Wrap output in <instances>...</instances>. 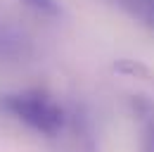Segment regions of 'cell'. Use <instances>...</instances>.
Masks as SVG:
<instances>
[{"mask_svg":"<svg viewBox=\"0 0 154 152\" xmlns=\"http://www.w3.org/2000/svg\"><path fill=\"white\" fill-rule=\"evenodd\" d=\"M114 71L123 76H133V78H142V81H154V74L149 67H145L142 62L135 59H119L114 62Z\"/></svg>","mask_w":154,"mask_h":152,"instance_id":"8992f818","label":"cell"},{"mask_svg":"<svg viewBox=\"0 0 154 152\" xmlns=\"http://www.w3.org/2000/svg\"><path fill=\"white\" fill-rule=\"evenodd\" d=\"M33 45L26 31L19 29L10 19H0V59L2 62H19L31 55Z\"/></svg>","mask_w":154,"mask_h":152,"instance_id":"3957f363","label":"cell"},{"mask_svg":"<svg viewBox=\"0 0 154 152\" xmlns=\"http://www.w3.org/2000/svg\"><path fill=\"white\" fill-rule=\"evenodd\" d=\"M109 2H114L126 14H131L142 26L154 31V0H109Z\"/></svg>","mask_w":154,"mask_h":152,"instance_id":"5b68a950","label":"cell"},{"mask_svg":"<svg viewBox=\"0 0 154 152\" xmlns=\"http://www.w3.org/2000/svg\"><path fill=\"white\" fill-rule=\"evenodd\" d=\"M71 135V150L74 152H97L95 128L90 121V114L81 105H69V124L66 131Z\"/></svg>","mask_w":154,"mask_h":152,"instance_id":"7a4b0ae2","label":"cell"},{"mask_svg":"<svg viewBox=\"0 0 154 152\" xmlns=\"http://www.w3.org/2000/svg\"><path fill=\"white\" fill-rule=\"evenodd\" d=\"M0 112L48 138L62 135L69 124V107L62 105L45 88H24V90L2 93Z\"/></svg>","mask_w":154,"mask_h":152,"instance_id":"6da1fadb","label":"cell"},{"mask_svg":"<svg viewBox=\"0 0 154 152\" xmlns=\"http://www.w3.org/2000/svg\"><path fill=\"white\" fill-rule=\"evenodd\" d=\"M131 109L137 124L140 152H154V100L147 95H133Z\"/></svg>","mask_w":154,"mask_h":152,"instance_id":"277c9868","label":"cell"},{"mask_svg":"<svg viewBox=\"0 0 154 152\" xmlns=\"http://www.w3.org/2000/svg\"><path fill=\"white\" fill-rule=\"evenodd\" d=\"M24 2L29 10H33L36 14L45 19H57L62 17V5H59V0H19Z\"/></svg>","mask_w":154,"mask_h":152,"instance_id":"52a82bcc","label":"cell"}]
</instances>
